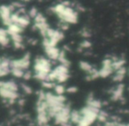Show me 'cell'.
Returning a JSON list of instances; mask_svg holds the SVG:
<instances>
[{"instance_id":"obj_16","label":"cell","mask_w":129,"mask_h":126,"mask_svg":"<svg viewBox=\"0 0 129 126\" xmlns=\"http://www.w3.org/2000/svg\"><path fill=\"white\" fill-rule=\"evenodd\" d=\"M68 25H69V24L66 23V22L61 21L60 25H59V27H60L62 30H67V29H68Z\"/></svg>"},{"instance_id":"obj_2","label":"cell","mask_w":129,"mask_h":126,"mask_svg":"<svg viewBox=\"0 0 129 126\" xmlns=\"http://www.w3.org/2000/svg\"><path fill=\"white\" fill-rule=\"evenodd\" d=\"M35 71H36V78L38 79L44 81L48 79L49 73L51 71V65L48 59L39 57L35 62Z\"/></svg>"},{"instance_id":"obj_8","label":"cell","mask_w":129,"mask_h":126,"mask_svg":"<svg viewBox=\"0 0 129 126\" xmlns=\"http://www.w3.org/2000/svg\"><path fill=\"white\" fill-rule=\"evenodd\" d=\"M23 31V28L20 27L19 25L14 23H12L11 25H9L7 27V32L9 34H20V33Z\"/></svg>"},{"instance_id":"obj_5","label":"cell","mask_w":129,"mask_h":126,"mask_svg":"<svg viewBox=\"0 0 129 126\" xmlns=\"http://www.w3.org/2000/svg\"><path fill=\"white\" fill-rule=\"evenodd\" d=\"M44 49L49 58L51 59V60H57L59 54H60V51H59L58 49L56 48V46H49Z\"/></svg>"},{"instance_id":"obj_1","label":"cell","mask_w":129,"mask_h":126,"mask_svg":"<svg viewBox=\"0 0 129 126\" xmlns=\"http://www.w3.org/2000/svg\"><path fill=\"white\" fill-rule=\"evenodd\" d=\"M50 10L57 15L62 22H66L67 24H76L78 22L77 12H75L70 6H66L60 3L51 7Z\"/></svg>"},{"instance_id":"obj_18","label":"cell","mask_w":129,"mask_h":126,"mask_svg":"<svg viewBox=\"0 0 129 126\" xmlns=\"http://www.w3.org/2000/svg\"><path fill=\"white\" fill-rule=\"evenodd\" d=\"M81 35H82L83 37H89V36H90V33L88 32V31L87 30L86 28L83 29V30L81 31Z\"/></svg>"},{"instance_id":"obj_11","label":"cell","mask_w":129,"mask_h":126,"mask_svg":"<svg viewBox=\"0 0 129 126\" xmlns=\"http://www.w3.org/2000/svg\"><path fill=\"white\" fill-rule=\"evenodd\" d=\"M123 85H119L118 87H117V89L114 91V93H113V98L114 99H118V98H120V96H121L122 94V92H123Z\"/></svg>"},{"instance_id":"obj_10","label":"cell","mask_w":129,"mask_h":126,"mask_svg":"<svg viewBox=\"0 0 129 126\" xmlns=\"http://www.w3.org/2000/svg\"><path fill=\"white\" fill-rule=\"evenodd\" d=\"M34 22L35 23H44V22H47V20L42 13H38V14L34 18Z\"/></svg>"},{"instance_id":"obj_14","label":"cell","mask_w":129,"mask_h":126,"mask_svg":"<svg viewBox=\"0 0 129 126\" xmlns=\"http://www.w3.org/2000/svg\"><path fill=\"white\" fill-rule=\"evenodd\" d=\"M55 91L57 95H62V94L64 92V87L62 85H57L55 86Z\"/></svg>"},{"instance_id":"obj_4","label":"cell","mask_w":129,"mask_h":126,"mask_svg":"<svg viewBox=\"0 0 129 126\" xmlns=\"http://www.w3.org/2000/svg\"><path fill=\"white\" fill-rule=\"evenodd\" d=\"M29 64H30V57L27 54L21 59L11 61V69L12 68H20V69L25 70L28 67Z\"/></svg>"},{"instance_id":"obj_21","label":"cell","mask_w":129,"mask_h":126,"mask_svg":"<svg viewBox=\"0 0 129 126\" xmlns=\"http://www.w3.org/2000/svg\"><path fill=\"white\" fill-rule=\"evenodd\" d=\"M21 1H25V2H29V1H31V0H21Z\"/></svg>"},{"instance_id":"obj_15","label":"cell","mask_w":129,"mask_h":126,"mask_svg":"<svg viewBox=\"0 0 129 126\" xmlns=\"http://www.w3.org/2000/svg\"><path fill=\"white\" fill-rule=\"evenodd\" d=\"M81 46L82 47V48H84V49H88V48H89V47L91 46V43H90L88 41H83L82 43H81Z\"/></svg>"},{"instance_id":"obj_9","label":"cell","mask_w":129,"mask_h":126,"mask_svg":"<svg viewBox=\"0 0 129 126\" xmlns=\"http://www.w3.org/2000/svg\"><path fill=\"white\" fill-rule=\"evenodd\" d=\"M80 67H81V70H83L84 71H86V72H88V73H89L90 71L93 70V67H92V66L90 65L88 63L84 62V61H81V62L80 63Z\"/></svg>"},{"instance_id":"obj_17","label":"cell","mask_w":129,"mask_h":126,"mask_svg":"<svg viewBox=\"0 0 129 126\" xmlns=\"http://www.w3.org/2000/svg\"><path fill=\"white\" fill-rule=\"evenodd\" d=\"M22 88H23V90L25 91L27 94H31V92H32V90H31V88L28 87V86L25 85V84H23L22 85Z\"/></svg>"},{"instance_id":"obj_19","label":"cell","mask_w":129,"mask_h":126,"mask_svg":"<svg viewBox=\"0 0 129 126\" xmlns=\"http://www.w3.org/2000/svg\"><path fill=\"white\" fill-rule=\"evenodd\" d=\"M23 78H25V79H29V78H31V73L30 72H24V74H23Z\"/></svg>"},{"instance_id":"obj_12","label":"cell","mask_w":129,"mask_h":126,"mask_svg":"<svg viewBox=\"0 0 129 126\" xmlns=\"http://www.w3.org/2000/svg\"><path fill=\"white\" fill-rule=\"evenodd\" d=\"M12 72L13 74L14 75L15 77L17 78H21L23 77V74H24V71L22 69H20V68H12Z\"/></svg>"},{"instance_id":"obj_7","label":"cell","mask_w":129,"mask_h":126,"mask_svg":"<svg viewBox=\"0 0 129 126\" xmlns=\"http://www.w3.org/2000/svg\"><path fill=\"white\" fill-rule=\"evenodd\" d=\"M10 37L7 32V29L0 28V45L2 46H7L9 44Z\"/></svg>"},{"instance_id":"obj_20","label":"cell","mask_w":129,"mask_h":126,"mask_svg":"<svg viewBox=\"0 0 129 126\" xmlns=\"http://www.w3.org/2000/svg\"><path fill=\"white\" fill-rule=\"evenodd\" d=\"M67 92L68 93H75L76 91H77V88L76 87H69V88H67Z\"/></svg>"},{"instance_id":"obj_3","label":"cell","mask_w":129,"mask_h":126,"mask_svg":"<svg viewBox=\"0 0 129 126\" xmlns=\"http://www.w3.org/2000/svg\"><path fill=\"white\" fill-rule=\"evenodd\" d=\"M13 9L11 6H0V18L2 20L3 23L8 27L12 24L11 16L13 14Z\"/></svg>"},{"instance_id":"obj_6","label":"cell","mask_w":129,"mask_h":126,"mask_svg":"<svg viewBox=\"0 0 129 126\" xmlns=\"http://www.w3.org/2000/svg\"><path fill=\"white\" fill-rule=\"evenodd\" d=\"M0 95L4 98H6V99L14 100L17 98L18 94H17V92H14V91L9 90L7 88H5V87H0Z\"/></svg>"},{"instance_id":"obj_13","label":"cell","mask_w":129,"mask_h":126,"mask_svg":"<svg viewBox=\"0 0 129 126\" xmlns=\"http://www.w3.org/2000/svg\"><path fill=\"white\" fill-rule=\"evenodd\" d=\"M37 14H38V11H37V9H36V7H34V6H33V7H31L30 9H29V11H28L29 18L34 19Z\"/></svg>"}]
</instances>
